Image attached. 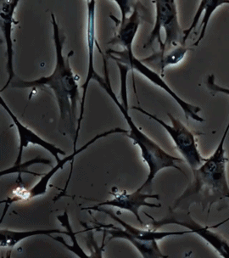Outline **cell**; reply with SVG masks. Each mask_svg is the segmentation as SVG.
Wrapping results in <instances>:
<instances>
[{"mask_svg":"<svg viewBox=\"0 0 229 258\" xmlns=\"http://www.w3.org/2000/svg\"><path fill=\"white\" fill-rule=\"evenodd\" d=\"M51 24L55 47V66L51 75L33 81L18 80L12 83L11 87L15 89H51L56 98L60 120L68 124L70 135L74 140L79 119L77 116L78 105L81 102L78 84L79 77L73 73L70 63V58L74 51L70 50L66 56L63 54L65 37L60 36V30L54 13H51Z\"/></svg>","mask_w":229,"mask_h":258,"instance_id":"6da1fadb","label":"cell"},{"mask_svg":"<svg viewBox=\"0 0 229 258\" xmlns=\"http://www.w3.org/2000/svg\"><path fill=\"white\" fill-rule=\"evenodd\" d=\"M229 132V121L224 130L216 151L194 172V180L174 203L173 209L179 207L185 200L200 197L204 207L209 205V212L214 203L229 199V185L226 177L225 142Z\"/></svg>","mask_w":229,"mask_h":258,"instance_id":"7a4b0ae2","label":"cell"},{"mask_svg":"<svg viewBox=\"0 0 229 258\" xmlns=\"http://www.w3.org/2000/svg\"><path fill=\"white\" fill-rule=\"evenodd\" d=\"M101 54L104 60V78L97 73L94 77V80L96 81L99 85L106 92V94L111 97V100L117 105L121 114L124 116L127 125L129 126V131L127 136L133 141V145H137L139 147L142 158L145 161L148 167V177L143 183V185L140 186L137 189L144 192V189L150 188L153 180L158 174V172L165 168H174L185 174L182 168L177 165V162L183 161V159L178 158L167 153V151H165L157 143L147 136L141 130L140 127H138L135 124L132 117L130 116L129 110L125 109L122 104L119 101L118 98L111 88V79L109 76L108 63L106 59L107 56L104 53Z\"/></svg>","mask_w":229,"mask_h":258,"instance_id":"3957f363","label":"cell"},{"mask_svg":"<svg viewBox=\"0 0 229 258\" xmlns=\"http://www.w3.org/2000/svg\"><path fill=\"white\" fill-rule=\"evenodd\" d=\"M83 211H95V212H101L106 215L110 216L111 219L116 221L123 228L121 229L118 227H115L112 224H105L100 222L93 223L95 224V228L90 229H96L97 231L103 230L104 234H108L111 235L109 240L113 239H126L130 242L136 249H137L142 256L144 258H167L168 255H164L160 249L159 245L157 244L158 240L167 238V237L176 236V235H183V234H193L190 231H157L156 229H137L129 223H126L121 218H119L113 210L107 209L104 207H89L82 208Z\"/></svg>","mask_w":229,"mask_h":258,"instance_id":"277c9868","label":"cell"},{"mask_svg":"<svg viewBox=\"0 0 229 258\" xmlns=\"http://www.w3.org/2000/svg\"><path fill=\"white\" fill-rule=\"evenodd\" d=\"M152 3L156 6V22L143 48L152 45L156 41L159 43L160 51L162 52L179 45L185 46L183 30L178 21L177 2L173 0H155Z\"/></svg>","mask_w":229,"mask_h":258,"instance_id":"5b68a950","label":"cell"},{"mask_svg":"<svg viewBox=\"0 0 229 258\" xmlns=\"http://www.w3.org/2000/svg\"><path fill=\"white\" fill-rule=\"evenodd\" d=\"M106 56L113 59L116 63L126 64L130 68V70L132 71V73L136 71L137 73H140L141 75H143L144 78H147L148 81H150L151 83L155 84L156 86L163 89L180 106L185 115L187 121H189V119L190 118L197 122L205 121V120L199 115V113L201 112V110H202L201 108L196 106V105H192L190 103L187 102L178 96V94H176L175 92L173 91V89L168 86V84H167V83L163 80L162 76L147 67L145 64H143L140 59H137V57L135 56L133 52L129 53L125 49L121 51L108 49L106 51Z\"/></svg>","mask_w":229,"mask_h":258,"instance_id":"8992f818","label":"cell"},{"mask_svg":"<svg viewBox=\"0 0 229 258\" xmlns=\"http://www.w3.org/2000/svg\"><path fill=\"white\" fill-rule=\"evenodd\" d=\"M132 109L137 110L154 120L167 131L171 139L173 140L178 152L191 168L192 172H194L205 162L206 158L203 157L200 151H199L195 135L182 121L175 118V116H173L171 113H167V116H169L172 122V125H169L162 121L158 116L148 112L143 108L132 106Z\"/></svg>","mask_w":229,"mask_h":258,"instance_id":"52a82bcc","label":"cell"},{"mask_svg":"<svg viewBox=\"0 0 229 258\" xmlns=\"http://www.w3.org/2000/svg\"><path fill=\"white\" fill-rule=\"evenodd\" d=\"M116 134H128V130L121 128V127H116V128L110 129L106 132L102 133L100 135H97L95 137L89 140V142L83 145L79 149H77L75 151H73V153L70 154V156H65V158L61 159L59 162H57L56 165L54 166L52 170L47 172L45 174L42 175L40 180L36 183L35 185H33L32 188H25L22 187H18V188L14 189L11 193V197H9L7 199L2 201L1 203H6V207L4 211V214L2 215V220H3L4 215L6 214L9 207H11V205L13 204L15 202H28L31 200L34 199L36 197H40L43 195H45L48 191V186H49V182L51 180L54 175L59 172V170L62 169L65 164H67L70 161H74L75 156H79V154L84 152L85 150L89 148V146H91L93 144H95L96 141L103 139V138L107 137L110 135H116Z\"/></svg>","mask_w":229,"mask_h":258,"instance_id":"ba28073f","label":"cell"},{"mask_svg":"<svg viewBox=\"0 0 229 258\" xmlns=\"http://www.w3.org/2000/svg\"><path fill=\"white\" fill-rule=\"evenodd\" d=\"M144 215L150 218L152 229H159L163 226L169 224H177L183 226L184 228L196 234L200 238L207 242L208 244L216 250L219 255L224 258H229V241L224 237L217 234L216 232L210 230V227H204L196 221H194L189 213H179L172 207H169V212L167 216L161 220H155L148 213H144Z\"/></svg>","mask_w":229,"mask_h":258,"instance_id":"9c48e42d","label":"cell"},{"mask_svg":"<svg viewBox=\"0 0 229 258\" xmlns=\"http://www.w3.org/2000/svg\"><path fill=\"white\" fill-rule=\"evenodd\" d=\"M115 3L121 11V17L117 19L116 16H110L117 25V32L108 44L121 46L125 50L132 53V44L142 22L140 9L143 6L141 2L129 0L115 1Z\"/></svg>","mask_w":229,"mask_h":258,"instance_id":"30bf717a","label":"cell"},{"mask_svg":"<svg viewBox=\"0 0 229 258\" xmlns=\"http://www.w3.org/2000/svg\"><path fill=\"white\" fill-rule=\"evenodd\" d=\"M88 25H87V43H88V50H89V64H88V74L84 84L82 85L83 95L80 102V113H79L75 135L73 140V151L77 150L78 141L79 139V133L81 130L82 122L84 120V111H85V102H86L87 91L89 89V84L94 80V77L97 72L95 69L94 63V53L95 46L97 44L96 40V2L95 1H88Z\"/></svg>","mask_w":229,"mask_h":258,"instance_id":"8fae6325","label":"cell"},{"mask_svg":"<svg viewBox=\"0 0 229 258\" xmlns=\"http://www.w3.org/2000/svg\"><path fill=\"white\" fill-rule=\"evenodd\" d=\"M111 195L113 197L112 199L100 202L97 205H95V207L110 206V207H116L119 209L125 210L132 213L135 216V218H137L138 223L143 226H144V223L139 215V210L141 207L159 208L162 207V204H153L147 202L148 199H157L159 201V195L145 193L138 189L132 193H128L127 190H121L117 187H113L111 188Z\"/></svg>","mask_w":229,"mask_h":258,"instance_id":"7c38bea8","label":"cell"},{"mask_svg":"<svg viewBox=\"0 0 229 258\" xmlns=\"http://www.w3.org/2000/svg\"><path fill=\"white\" fill-rule=\"evenodd\" d=\"M0 104H1L2 107L5 109L6 112L8 113L9 116H11V120L17 127L18 136H19L18 155H17V160H16L14 166H19V165L22 164L23 152H24L25 149L27 148V146L29 145V144L38 145V146H40L42 148L46 150L48 152L51 154L52 156H54V159L56 160V162H59L61 160L59 158V156H66V153L63 150L57 147L56 145H54V144L43 140L32 129H30L29 127L25 126L24 124H22L18 117L14 114L11 108L9 107V105L6 104L2 97H0Z\"/></svg>","mask_w":229,"mask_h":258,"instance_id":"4fadbf2b","label":"cell"},{"mask_svg":"<svg viewBox=\"0 0 229 258\" xmlns=\"http://www.w3.org/2000/svg\"><path fill=\"white\" fill-rule=\"evenodd\" d=\"M19 5L18 0H11V1H2L1 2V30L3 32L4 39L6 43V54H7V73H8V80L6 84L1 89L3 92L5 89L11 86L14 78H15V71H14V44L12 39V32H13L14 25L18 24L19 22H16L14 18L15 11L17 10V6Z\"/></svg>","mask_w":229,"mask_h":258,"instance_id":"5bb4252c","label":"cell"},{"mask_svg":"<svg viewBox=\"0 0 229 258\" xmlns=\"http://www.w3.org/2000/svg\"><path fill=\"white\" fill-rule=\"evenodd\" d=\"M193 48L186 46L179 45L175 48H171L165 52H157L150 56L140 59L143 64L151 68L152 70L157 72L158 74L164 77V72L166 68L170 66H176L183 61L186 56L187 53L192 50Z\"/></svg>","mask_w":229,"mask_h":258,"instance_id":"9a60e30c","label":"cell"},{"mask_svg":"<svg viewBox=\"0 0 229 258\" xmlns=\"http://www.w3.org/2000/svg\"><path fill=\"white\" fill-rule=\"evenodd\" d=\"M66 234V231H61L58 229H36L27 231H14L7 229H1L0 230V246L1 248H14L18 245L20 242L37 235H48L51 234Z\"/></svg>","mask_w":229,"mask_h":258,"instance_id":"2e32d148","label":"cell"},{"mask_svg":"<svg viewBox=\"0 0 229 258\" xmlns=\"http://www.w3.org/2000/svg\"><path fill=\"white\" fill-rule=\"evenodd\" d=\"M57 219H58L59 223L62 224L63 227L66 229V235L70 237L73 245H68L67 243L65 241V239H63L61 236L54 237L53 235H50L49 237H51L52 239L59 242V243H61L66 249H68L71 252L75 253V255L79 256V257H89V256H90V255H87L86 253L84 252V250L82 249L81 246L79 244V242H78L75 235L79 234V233L73 232L72 228L70 226V219H69L67 211H65V213H63L62 215L58 216Z\"/></svg>","mask_w":229,"mask_h":258,"instance_id":"e0dca14e","label":"cell"},{"mask_svg":"<svg viewBox=\"0 0 229 258\" xmlns=\"http://www.w3.org/2000/svg\"><path fill=\"white\" fill-rule=\"evenodd\" d=\"M205 3V11L203 13L202 21H201V32L196 42L193 44V47L199 46L200 42L205 38L208 25L213 13L220 7L224 5H229V0H204Z\"/></svg>","mask_w":229,"mask_h":258,"instance_id":"ac0fdd59","label":"cell"},{"mask_svg":"<svg viewBox=\"0 0 229 258\" xmlns=\"http://www.w3.org/2000/svg\"><path fill=\"white\" fill-rule=\"evenodd\" d=\"M38 163L39 164L50 165V161L46 160V159L40 158V157H36V158L33 159L31 161H27L26 163H22L19 166H13L11 168L3 170L0 172V175L4 176V175L11 174V173H15V172H19V174H21L22 172H29V173H31V172L27 171V168L32 165L38 164Z\"/></svg>","mask_w":229,"mask_h":258,"instance_id":"d6986e66","label":"cell"},{"mask_svg":"<svg viewBox=\"0 0 229 258\" xmlns=\"http://www.w3.org/2000/svg\"><path fill=\"white\" fill-rule=\"evenodd\" d=\"M116 64H117L119 71H120V75H121V92H120L121 97V103L125 109L129 110L128 100H127V73L131 70L126 64H121V63H116Z\"/></svg>","mask_w":229,"mask_h":258,"instance_id":"ffe728a7","label":"cell"},{"mask_svg":"<svg viewBox=\"0 0 229 258\" xmlns=\"http://www.w3.org/2000/svg\"><path fill=\"white\" fill-rule=\"evenodd\" d=\"M204 11H205V3H204V0H202V1L200 2V6L198 7L196 13L194 15V19L192 21L190 27L188 29L183 30V35H184L183 43H184V44H186L187 40H188L189 36L193 32V31L196 28L197 26L199 24V22H200V19L202 17Z\"/></svg>","mask_w":229,"mask_h":258,"instance_id":"44dd1931","label":"cell"},{"mask_svg":"<svg viewBox=\"0 0 229 258\" xmlns=\"http://www.w3.org/2000/svg\"><path fill=\"white\" fill-rule=\"evenodd\" d=\"M206 86L210 91L215 92V93H221V94H225L229 96V87L223 88V87L216 84L215 76L213 74L208 77L207 80H206Z\"/></svg>","mask_w":229,"mask_h":258,"instance_id":"7402d4cb","label":"cell"}]
</instances>
